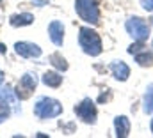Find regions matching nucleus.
<instances>
[{
	"label": "nucleus",
	"instance_id": "2",
	"mask_svg": "<svg viewBox=\"0 0 153 138\" xmlns=\"http://www.w3.org/2000/svg\"><path fill=\"white\" fill-rule=\"evenodd\" d=\"M18 96H16V92L13 90V87H9V85H5L4 89H2V92H0V122H4L9 115H11V112H20V108H18Z\"/></svg>",
	"mask_w": 153,
	"mask_h": 138
},
{
	"label": "nucleus",
	"instance_id": "10",
	"mask_svg": "<svg viewBox=\"0 0 153 138\" xmlns=\"http://www.w3.org/2000/svg\"><path fill=\"white\" fill-rule=\"evenodd\" d=\"M111 71H112L114 78L119 80V81H125V80H128V76H130V68H128L123 60H114V62L111 64Z\"/></svg>",
	"mask_w": 153,
	"mask_h": 138
},
{
	"label": "nucleus",
	"instance_id": "11",
	"mask_svg": "<svg viewBox=\"0 0 153 138\" xmlns=\"http://www.w3.org/2000/svg\"><path fill=\"white\" fill-rule=\"evenodd\" d=\"M114 128H116V137L117 138L128 137V133H130V120H128V117L117 115L114 119Z\"/></svg>",
	"mask_w": 153,
	"mask_h": 138
},
{
	"label": "nucleus",
	"instance_id": "20",
	"mask_svg": "<svg viewBox=\"0 0 153 138\" xmlns=\"http://www.w3.org/2000/svg\"><path fill=\"white\" fill-rule=\"evenodd\" d=\"M150 126H152V131H153V119H152V124H150Z\"/></svg>",
	"mask_w": 153,
	"mask_h": 138
},
{
	"label": "nucleus",
	"instance_id": "6",
	"mask_svg": "<svg viewBox=\"0 0 153 138\" xmlns=\"http://www.w3.org/2000/svg\"><path fill=\"white\" fill-rule=\"evenodd\" d=\"M36 85H38L36 74H30V73L23 74V76L20 78L18 85H16V90H14L16 96H18V99H27V98H30L32 92L36 90Z\"/></svg>",
	"mask_w": 153,
	"mask_h": 138
},
{
	"label": "nucleus",
	"instance_id": "7",
	"mask_svg": "<svg viewBox=\"0 0 153 138\" xmlns=\"http://www.w3.org/2000/svg\"><path fill=\"white\" fill-rule=\"evenodd\" d=\"M75 113H76L78 119H82L87 124H94L96 122V106H94V103L89 98H85L80 104H76Z\"/></svg>",
	"mask_w": 153,
	"mask_h": 138
},
{
	"label": "nucleus",
	"instance_id": "19",
	"mask_svg": "<svg viewBox=\"0 0 153 138\" xmlns=\"http://www.w3.org/2000/svg\"><path fill=\"white\" fill-rule=\"evenodd\" d=\"M2 80H4V74H2V73H0V83H2Z\"/></svg>",
	"mask_w": 153,
	"mask_h": 138
},
{
	"label": "nucleus",
	"instance_id": "16",
	"mask_svg": "<svg viewBox=\"0 0 153 138\" xmlns=\"http://www.w3.org/2000/svg\"><path fill=\"white\" fill-rule=\"evenodd\" d=\"M135 62L139 66H152L153 64V55L148 53V51H139L135 53Z\"/></svg>",
	"mask_w": 153,
	"mask_h": 138
},
{
	"label": "nucleus",
	"instance_id": "4",
	"mask_svg": "<svg viewBox=\"0 0 153 138\" xmlns=\"http://www.w3.org/2000/svg\"><path fill=\"white\" fill-rule=\"evenodd\" d=\"M75 9L80 20H84L85 23L96 25L100 21V9L96 0H75Z\"/></svg>",
	"mask_w": 153,
	"mask_h": 138
},
{
	"label": "nucleus",
	"instance_id": "15",
	"mask_svg": "<svg viewBox=\"0 0 153 138\" xmlns=\"http://www.w3.org/2000/svg\"><path fill=\"white\" fill-rule=\"evenodd\" d=\"M144 112L146 113H153V83L148 85L146 94H144Z\"/></svg>",
	"mask_w": 153,
	"mask_h": 138
},
{
	"label": "nucleus",
	"instance_id": "22",
	"mask_svg": "<svg viewBox=\"0 0 153 138\" xmlns=\"http://www.w3.org/2000/svg\"><path fill=\"white\" fill-rule=\"evenodd\" d=\"M152 46H153V43H152Z\"/></svg>",
	"mask_w": 153,
	"mask_h": 138
},
{
	"label": "nucleus",
	"instance_id": "13",
	"mask_svg": "<svg viewBox=\"0 0 153 138\" xmlns=\"http://www.w3.org/2000/svg\"><path fill=\"white\" fill-rule=\"evenodd\" d=\"M43 83H45L46 87L57 89V87H61V83H62V76H61L59 73H55V71H46V73L43 74Z\"/></svg>",
	"mask_w": 153,
	"mask_h": 138
},
{
	"label": "nucleus",
	"instance_id": "18",
	"mask_svg": "<svg viewBox=\"0 0 153 138\" xmlns=\"http://www.w3.org/2000/svg\"><path fill=\"white\" fill-rule=\"evenodd\" d=\"M141 5L146 11H153V0H141Z\"/></svg>",
	"mask_w": 153,
	"mask_h": 138
},
{
	"label": "nucleus",
	"instance_id": "3",
	"mask_svg": "<svg viewBox=\"0 0 153 138\" xmlns=\"http://www.w3.org/2000/svg\"><path fill=\"white\" fill-rule=\"evenodd\" d=\"M34 113L41 120L53 119V117L62 113V104L57 99H52V98H41V99H38V103L34 104Z\"/></svg>",
	"mask_w": 153,
	"mask_h": 138
},
{
	"label": "nucleus",
	"instance_id": "21",
	"mask_svg": "<svg viewBox=\"0 0 153 138\" xmlns=\"http://www.w3.org/2000/svg\"><path fill=\"white\" fill-rule=\"evenodd\" d=\"M152 23H153V18H152Z\"/></svg>",
	"mask_w": 153,
	"mask_h": 138
},
{
	"label": "nucleus",
	"instance_id": "5",
	"mask_svg": "<svg viewBox=\"0 0 153 138\" xmlns=\"http://www.w3.org/2000/svg\"><path fill=\"white\" fill-rule=\"evenodd\" d=\"M125 27H126V32L132 35L135 41H146L150 37V25L143 18H139V16L128 18Z\"/></svg>",
	"mask_w": 153,
	"mask_h": 138
},
{
	"label": "nucleus",
	"instance_id": "14",
	"mask_svg": "<svg viewBox=\"0 0 153 138\" xmlns=\"http://www.w3.org/2000/svg\"><path fill=\"white\" fill-rule=\"evenodd\" d=\"M55 68L59 69V71H66L68 69V62H66V59L62 57V55H59V53H53V55H50V59H48Z\"/></svg>",
	"mask_w": 153,
	"mask_h": 138
},
{
	"label": "nucleus",
	"instance_id": "8",
	"mask_svg": "<svg viewBox=\"0 0 153 138\" xmlns=\"http://www.w3.org/2000/svg\"><path fill=\"white\" fill-rule=\"evenodd\" d=\"M14 50L20 57L23 59H38L41 57V48L34 43H29V41H20L14 44Z\"/></svg>",
	"mask_w": 153,
	"mask_h": 138
},
{
	"label": "nucleus",
	"instance_id": "1",
	"mask_svg": "<svg viewBox=\"0 0 153 138\" xmlns=\"http://www.w3.org/2000/svg\"><path fill=\"white\" fill-rule=\"evenodd\" d=\"M78 44L84 50V53L91 57H98L102 53V39L89 27H82L78 30Z\"/></svg>",
	"mask_w": 153,
	"mask_h": 138
},
{
	"label": "nucleus",
	"instance_id": "9",
	"mask_svg": "<svg viewBox=\"0 0 153 138\" xmlns=\"http://www.w3.org/2000/svg\"><path fill=\"white\" fill-rule=\"evenodd\" d=\"M48 35L52 39V43L55 46H62V41H64V25L61 21H52L48 25Z\"/></svg>",
	"mask_w": 153,
	"mask_h": 138
},
{
	"label": "nucleus",
	"instance_id": "12",
	"mask_svg": "<svg viewBox=\"0 0 153 138\" xmlns=\"http://www.w3.org/2000/svg\"><path fill=\"white\" fill-rule=\"evenodd\" d=\"M9 23H11L13 27H25V25L34 23V16H32V14H29V12L13 14V16H11V20H9Z\"/></svg>",
	"mask_w": 153,
	"mask_h": 138
},
{
	"label": "nucleus",
	"instance_id": "17",
	"mask_svg": "<svg viewBox=\"0 0 153 138\" xmlns=\"http://www.w3.org/2000/svg\"><path fill=\"white\" fill-rule=\"evenodd\" d=\"M143 48H144V44H143V41H137L135 44H132L130 48H128V53H139V51H143Z\"/></svg>",
	"mask_w": 153,
	"mask_h": 138
}]
</instances>
